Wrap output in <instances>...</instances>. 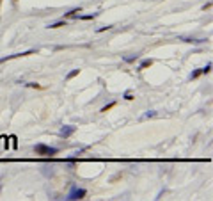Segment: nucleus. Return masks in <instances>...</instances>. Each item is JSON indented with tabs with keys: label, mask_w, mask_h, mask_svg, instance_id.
Instances as JSON below:
<instances>
[{
	"label": "nucleus",
	"mask_w": 213,
	"mask_h": 201,
	"mask_svg": "<svg viewBox=\"0 0 213 201\" xmlns=\"http://www.w3.org/2000/svg\"><path fill=\"white\" fill-rule=\"evenodd\" d=\"M36 153H37V155H55V153H57V149L39 144V146H36Z\"/></svg>",
	"instance_id": "f257e3e1"
},
{
	"label": "nucleus",
	"mask_w": 213,
	"mask_h": 201,
	"mask_svg": "<svg viewBox=\"0 0 213 201\" xmlns=\"http://www.w3.org/2000/svg\"><path fill=\"white\" fill-rule=\"evenodd\" d=\"M78 73V70H75V71H71L69 75H68V78H73V77H75V75Z\"/></svg>",
	"instance_id": "f03ea898"
}]
</instances>
